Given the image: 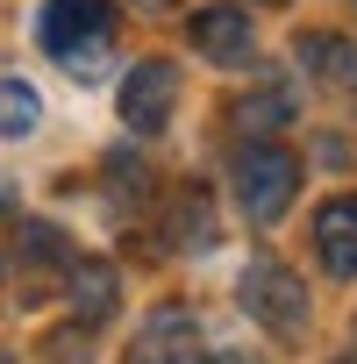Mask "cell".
Wrapping results in <instances>:
<instances>
[{
	"label": "cell",
	"instance_id": "cell-6",
	"mask_svg": "<svg viewBox=\"0 0 357 364\" xmlns=\"http://www.w3.org/2000/svg\"><path fill=\"white\" fill-rule=\"evenodd\" d=\"M314 250H321V272H329V279H357V193L321 200V215H314Z\"/></svg>",
	"mask_w": 357,
	"mask_h": 364
},
{
	"label": "cell",
	"instance_id": "cell-3",
	"mask_svg": "<svg viewBox=\"0 0 357 364\" xmlns=\"http://www.w3.org/2000/svg\"><path fill=\"white\" fill-rule=\"evenodd\" d=\"M236 293H243V314L265 321V336H279V343H300V336H307V293H300V279H293L279 257L243 264Z\"/></svg>",
	"mask_w": 357,
	"mask_h": 364
},
{
	"label": "cell",
	"instance_id": "cell-2",
	"mask_svg": "<svg viewBox=\"0 0 357 364\" xmlns=\"http://www.w3.org/2000/svg\"><path fill=\"white\" fill-rule=\"evenodd\" d=\"M229 186H236V208H243L257 229H272V222L293 208V193H300V164H293V150H279V143L257 136V143L236 150Z\"/></svg>",
	"mask_w": 357,
	"mask_h": 364
},
{
	"label": "cell",
	"instance_id": "cell-13",
	"mask_svg": "<svg viewBox=\"0 0 357 364\" xmlns=\"http://www.w3.org/2000/svg\"><path fill=\"white\" fill-rule=\"evenodd\" d=\"M8 208H15V193H8V186H0V215H8Z\"/></svg>",
	"mask_w": 357,
	"mask_h": 364
},
{
	"label": "cell",
	"instance_id": "cell-5",
	"mask_svg": "<svg viewBox=\"0 0 357 364\" xmlns=\"http://www.w3.org/2000/svg\"><path fill=\"white\" fill-rule=\"evenodd\" d=\"M129 364H208V343H201V321L186 307H157L143 328H136V350Z\"/></svg>",
	"mask_w": 357,
	"mask_h": 364
},
{
	"label": "cell",
	"instance_id": "cell-4",
	"mask_svg": "<svg viewBox=\"0 0 357 364\" xmlns=\"http://www.w3.org/2000/svg\"><path fill=\"white\" fill-rule=\"evenodd\" d=\"M171 107H178V65L150 58V65H136V72L122 79V122H129L136 136H157V129L171 122Z\"/></svg>",
	"mask_w": 357,
	"mask_h": 364
},
{
	"label": "cell",
	"instance_id": "cell-8",
	"mask_svg": "<svg viewBox=\"0 0 357 364\" xmlns=\"http://www.w3.org/2000/svg\"><path fill=\"white\" fill-rule=\"evenodd\" d=\"M22 272H29V286H43L50 272H79V257H72V243L58 236V229H22Z\"/></svg>",
	"mask_w": 357,
	"mask_h": 364
},
{
	"label": "cell",
	"instance_id": "cell-7",
	"mask_svg": "<svg viewBox=\"0 0 357 364\" xmlns=\"http://www.w3.org/2000/svg\"><path fill=\"white\" fill-rule=\"evenodd\" d=\"M193 50L208 65H250L257 36H250V15L243 8H201L193 15Z\"/></svg>",
	"mask_w": 357,
	"mask_h": 364
},
{
	"label": "cell",
	"instance_id": "cell-1",
	"mask_svg": "<svg viewBox=\"0 0 357 364\" xmlns=\"http://www.w3.org/2000/svg\"><path fill=\"white\" fill-rule=\"evenodd\" d=\"M36 43L72 72V79H100L114 58V8L107 0H50L36 15Z\"/></svg>",
	"mask_w": 357,
	"mask_h": 364
},
{
	"label": "cell",
	"instance_id": "cell-10",
	"mask_svg": "<svg viewBox=\"0 0 357 364\" xmlns=\"http://www.w3.org/2000/svg\"><path fill=\"white\" fill-rule=\"evenodd\" d=\"M72 307L86 321H107L114 314V264H79L72 272Z\"/></svg>",
	"mask_w": 357,
	"mask_h": 364
},
{
	"label": "cell",
	"instance_id": "cell-12",
	"mask_svg": "<svg viewBox=\"0 0 357 364\" xmlns=\"http://www.w3.org/2000/svg\"><path fill=\"white\" fill-rule=\"evenodd\" d=\"M300 58H307L314 79H343L350 72V43L343 36H300Z\"/></svg>",
	"mask_w": 357,
	"mask_h": 364
},
{
	"label": "cell",
	"instance_id": "cell-15",
	"mask_svg": "<svg viewBox=\"0 0 357 364\" xmlns=\"http://www.w3.org/2000/svg\"><path fill=\"white\" fill-rule=\"evenodd\" d=\"M0 364H15V357H8V350H0Z\"/></svg>",
	"mask_w": 357,
	"mask_h": 364
},
{
	"label": "cell",
	"instance_id": "cell-9",
	"mask_svg": "<svg viewBox=\"0 0 357 364\" xmlns=\"http://www.w3.org/2000/svg\"><path fill=\"white\" fill-rule=\"evenodd\" d=\"M229 122L257 143V136H272V129H286L293 122V93H279V86H265V93H250V100H236L229 107Z\"/></svg>",
	"mask_w": 357,
	"mask_h": 364
},
{
	"label": "cell",
	"instance_id": "cell-11",
	"mask_svg": "<svg viewBox=\"0 0 357 364\" xmlns=\"http://www.w3.org/2000/svg\"><path fill=\"white\" fill-rule=\"evenodd\" d=\"M43 122V100H36V86H0V136H29Z\"/></svg>",
	"mask_w": 357,
	"mask_h": 364
},
{
	"label": "cell",
	"instance_id": "cell-14",
	"mask_svg": "<svg viewBox=\"0 0 357 364\" xmlns=\"http://www.w3.org/2000/svg\"><path fill=\"white\" fill-rule=\"evenodd\" d=\"M143 8H171V0H143Z\"/></svg>",
	"mask_w": 357,
	"mask_h": 364
}]
</instances>
